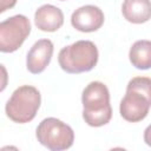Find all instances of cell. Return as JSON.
<instances>
[{
  "label": "cell",
  "mask_w": 151,
  "mask_h": 151,
  "mask_svg": "<svg viewBox=\"0 0 151 151\" xmlns=\"http://www.w3.org/2000/svg\"><path fill=\"white\" fill-rule=\"evenodd\" d=\"M83 118L85 123L93 127L107 124L112 117L110 104V92L101 81H91L83 91Z\"/></svg>",
  "instance_id": "cell-1"
},
{
  "label": "cell",
  "mask_w": 151,
  "mask_h": 151,
  "mask_svg": "<svg viewBox=\"0 0 151 151\" xmlns=\"http://www.w3.org/2000/svg\"><path fill=\"white\" fill-rule=\"evenodd\" d=\"M58 61L67 73L87 72L98 63V48L90 40H78L61 48L58 54Z\"/></svg>",
  "instance_id": "cell-2"
},
{
  "label": "cell",
  "mask_w": 151,
  "mask_h": 151,
  "mask_svg": "<svg viewBox=\"0 0 151 151\" xmlns=\"http://www.w3.org/2000/svg\"><path fill=\"white\" fill-rule=\"evenodd\" d=\"M41 104L40 92L31 85L18 87L6 104V114L14 123L25 124L31 122Z\"/></svg>",
  "instance_id": "cell-3"
},
{
  "label": "cell",
  "mask_w": 151,
  "mask_h": 151,
  "mask_svg": "<svg viewBox=\"0 0 151 151\" xmlns=\"http://www.w3.org/2000/svg\"><path fill=\"white\" fill-rule=\"evenodd\" d=\"M38 142L52 151H61L70 149L74 142V132L72 127L64 122L50 117L40 122L37 127Z\"/></svg>",
  "instance_id": "cell-4"
},
{
  "label": "cell",
  "mask_w": 151,
  "mask_h": 151,
  "mask_svg": "<svg viewBox=\"0 0 151 151\" xmlns=\"http://www.w3.org/2000/svg\"><path fill=\"white\" fill-rule=\"evenodd\" d=\"M31 33V24L22 14L13 15L0 24V51L11 53L17 51Z\"/></svg>",
  "instance_id": "cell-5"
},
{
  "label": "cell",
  "mask_w": 151,
  "mask_h": 151,
  "mask_svg": "<svg viewBox=\"0 0 151 151\" xmlns=\"http://www.w3.org/2000/svg\"><path fill=\"white\" fill-rule=\"evenodd\" d=\"M151 107V101L142 93L132 90H126L124 98L120 101V116L131 123L143 120Z\"/></svg>",
  "instance_id": "cell-6"
},
{
  "label": "cell",
  "mask_w": 151,
  "mask_h": 151,
  "mask_svg": "<svg viewBox=\"0 0 151 151\" xmlns=\"http://www.w3.org/2000/svg\"><path fill=\"white\" fill-rule=\"evenodd\" d=\"M71 24L80 32H94L103 26L104 13L94 5H85L72 13Z\"/></svg>",
  "instance_id": "cell-7"
},
{
  "label": "cell",
  "mask_w": 151,
  "mask_h": 151,
  "mask_svg": "<svg viewBox=\"0 0 151 151\" xmlns=\"http://www.w3.org/2000/svg\"><path fill=\"white\" fill-rule=\"evenodd\" d=\"M52 54H53V44L50 39H40L35 41L27 53V58H26L27 70L33 74L41 73L50 64L52 59Z\"/></svg>",
  "instance_id": "cell-8"
},
{
  "label": "cell",
  "mask_w": 151,
  "mask_h": 151,
  "mask_svg": "<svg viewBox=\"0 0 151 151\" xmlns=\"http://www.w3.org/2000/svg\"><path fill=\"white\" fill-rule=\"evenodd\" d=\"M35 26L44 32H55L64 24V14L60 8L46 4L40 6L34 14Z\"/></svg>",
  "instance_id": "cell-9"
},
{
  "label": "cell",
  "mask_w": 151,
  "mask_h": 151,
  "mask_svg": "<svg viewBox=\"0 0 151 151\" xmlns=\"http://www.w3.org/2000/svg\"><path fill=\"white\" fill-rule=\"evenodd\" d=\"M124 18L132 24H143L151 19L150 0H124L122 5Z\"/></svg>",
  "instance_id": "cell-10"
},
{
  "label": "cell",
  "mask_w": 151,
  "mask_h": 151,
  "mask_svg": "<svg viewBox=\"0 0 151 151\" xmlns=\"http://www.w3.org/2000/svg\"><path fill=\"white\" fill-rule=\"evenodd\" d=\"M129 58L132 66H134L138 70L151 68V41L150 40L136 41L130 48Z\"/></svg>",
  "instance_id": "cell-11"
},
{
  "label": "cell",
  "mask_w": 151,
  "mask_h": 151,
  "mask_svg": "<svg viewBox=\"0 0 151 151\" xmlns=\"http://www.w3.org/2000/svg\"><path fill=\"white\" fill-rule=\"evenodd\" d=\"M126 90L137 91V92L144 94L151 101V78L134 77L129 81V84L126 86Z\"/></svg>",
  "instance_id": "cell-12"
},
{
  "label": "cell",
  "mask_w": 151,
  "mask_h": 151,
  "mask_svg": "<svg viewBox=\"0 0 151 151\" xmlns=\"http://www.w3.org/2000/svg\"><path fill=\"white\" fill-rule=\"evenodd\" d=\"M17 4V0H1V5H0V12H5L8 8H12L14 5Z\"/></svg>",
  "instance_id": "cell-13"
},
{
  "label": "cell",
  "mask_w": 151,
  "mask_h": 151,
  "mask_svg": "<svg viewBox=\"0 0 151 151\" xmlns=\"http://www.w3.org/2000/svg\"><path fill=\"white\" fill-rule=\"evenodd\" d=\"M144 142L149 145V146H151V124L145 129V131H144Z\"/></svg>",
  "instance_id": "cell-14"
},
{
  "label": "cell",
  "mask_w": 151,
  "mask_h": 151,
  "mask_svg": "<svg viewBox=\"0 0 151 151\" xmlns=\"http://www.w3.org/2000/svg\"><path fill=\"white\" fill-rule=\"evenodd\" d=\"M60 1H65V0H60Z\"/></svg>",
  "instance_id": "cell-15"
}]
</instances>
